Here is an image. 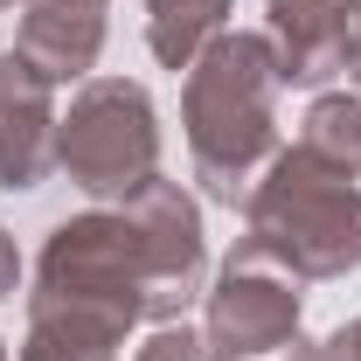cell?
I'll return each mask as SVG.
<instances>
[{
	"label": "cell",
	"mask_w": 361,
	"mask_h": 361,
	"mask_svg": "<svg viewBox=\"0 0 361 361\" xmlns=\"http://www.w3.org/2000/svg\"><path fill=\"white\" fill-rule=\"evenodd\" d=\"M209 292L202 202L180 180L153 174L126 202L63 216L42 236L28 306H77L118 326H167Z\"/></svg>",
	"instance_id": "6da1fadb"
},
{
	"label": "cell",
	"mask_w": 361,
	"mask_h": 361,
	"mask_svg": "<svg viewBox=\"0 0 361 361\" xmlns=\"http://www.w3.org/2000/svg\"><path fill=\"white\" fill-rule=\"evenodd\" d=\"M278 97H285V77L264 28H223L188 63L180 133H188V160L209 202L243 209L250 180L278 153Z\"/></svg>",
	"instance_id": "7a4b0ae2"
},
{
	"label": "cell",
	"mask_w": 361,
	"mask_h": 361,
	"mask_svg": "<svg viewBox=\"0 0 361 361\" xmlns=\"http://www.w3.org/2000/svg\"><path fill=\"white\" fill-rule=\"evenodd\" d=\"M243 257L292 271L299 285L361 271V180L313 160L306 146H278L243 195Z\"/></svg>",
	"instance_id": "3957f363"
},
{
	"label": "cell",
	"mask_w": 361,
	"mask_h": 361,
	"mask_svg": "<svg viewBox=\"0 0 361 361\" xmlns=\"http://www.w3.org/2000/svg\"><path fill=\"white\" fill-rule=\"evenodd\" d=\"M56 167L90 202H126L160 174V111L133 77H84L56 118Z\"/></svg>",
	"instance_id": "277c9868"
},
{
	"label": "cell",
	"mask_w": 361,
	"mask_h": 361,
	"mask_svg": "<svg viewBox=\"0 0 361 361\" xmlns=\"http://www.w3.org/2000/svg\"><path fill=\"white\" fill-rule=\"evenodd\" d=\"M306 319V292L292 271L229 250V264L216 271V285L202 292V361H257L285 341H299Z\"/></svg>",
	"instance_id": "5b68a950"
},
{
	"label": "cell",
	"mask_w": 361,
	"mask_h": 361,
	"mask_svg": "<svg viewBox=\"0 0 361 361\" xmlns=\"http://www.w3.org/2000/svg\"><path fill=\"white\" fill-rule=\"evenodd\" d=\"M56 84L14 49H0V188L28 195L56 167Z\"/></svg>",
	"instance_id": "8992f818"
},
{
	"label": "cell",
	"mask_w": 361,
	"mask_h": 361,
	"mask_svg": "<svg viewBox=\"0 0 361 361\" xmlns=\"http://www.w3.org/2000/svg\"><path fill=\"white\" fill-rule=\"evenodd\" d=\"M348 7L355 0H264V35L278 49L285 90H319L326 77L348 70Z\"/></svg>",
	"instance_id": "52a82bcc"
},
{
	"label": "cell",
	"mask_w": 361,
	"mask_h": 361,
	"mask_svg": "<svg viewBox=\"0 0 361 361\" xmlns=\"http://www.w3.org/2000/svg\"><path fill=\"white\" fill-rule=\"evenodd\" d=\"M111 21L90 7H56V0H21V28H14V56L35 63L49 84H84L104 56Z\"/></svg>",
	"instance_id": "ba28073f"
},
{
	"label": "cell",
	"mask_w": 361,
	"mask_h": 361,
	"mask_svg": "<svg viewBox=\"0 0 361 361\" xmlns=\"http://www.w3.org/2000/svg\"><path fill=\"white\" fill-rule=\"evenodd\" d=\"M133 326L104 313H77V306H28V334H21V361H118Z\"/></svg>",
	"instance_id": "9c48e42d"
},
{
	"label": "cell",
	"mask_w": 361,
	"mask_h": 361,
	"mask_svg": "<svg viewBox=\"0 0 361 361\" xmlns=\"http://www.w3.org/2000/svg\"><path fill=\"white\" fill-rule=\"evenodd\" d=\"M236 14V0H146V49L160 70H188Z\"/></svg>",
	"instance_id": "30bf717a"
},
{
	"label": "cell",
	"mask_w": 361,
	"mask_h": 361,
	"mask_svg": "<svg viewBox=\"0 0 361 361\" xmlns=\"http://www.w3.org/2000/svg\"><path fill=\"white\" fill-rule=\"evenodd\" d=\"M299 146L326 160V167H341V174L361 180V90H319L313 104H306V118H299Z\"/></svg>",
	"instance_id": "8fae6325"
},
{
	"label": "cell",
	"mask_w": 361,
	"mask_h": 361,
	"mask_svg": "<svg viewBox=\"0 0 361 361\" xmlns=\"http://www.w3.org/2000/svg\"><path fill=\"white\" fill-rule=\"evenodd\" d=\"M133 361H202V334L180 326V319H167V326H153L133 348Z\"/></svg>",
	"instance_id": "7c38bea8"
},
{
	"label": "cell",
	"mask_w": 361,
	"mask_h": 361,
	"mask_svg": "<svg viewBox=\"0 0 361 361\" xmlns=\"http://www.w3.org/2000/svg\"><path fill=\"white\" fill-rule=\"evenodd\" d=\"M319 361H361V313H355V319H341V326L319 341Z\"/></svg>",
	"instance_id": "4fadbf2b"
},
{
	"label": "cell",
	"mask_w": 361,
	"mask_h": 361,
	"mask_svg": "<svg viewBox=\"0 0 361 361\" xmlns=\"http://www.w3.org/2000/svg\"><path fill=\"white\" fill-rule=\"evenodd\" d=\"M21 292V250H14V236L0 229V299H14Z\"/></svg>",
	"instance_id": "5bb4252c"
},
{
	"label": "cell",
	"mask_w": 361,
	"mask_h": 361,
	"mask_svg": "<svg viewBox=\"0 0 361 361\" xmlns=\"http://www.w3.org/2000/svg\"><path fill=\"white\" fill-rule=\"evenodd\" d=\"M341 77L361 90V0L348 7V70H341Z\"/></svg>",
	"instance_id": "9a60e30c"
},
{
	"label": "cell",
	"mask_w": 361,
	"mask_h": 361,
	"mask_svg": "<svg viewBox=\"0 0 361 361\" xmlns=\"http://www.w3.org/2000/svg\"><path fill=\"white\" fill-rule=\"evenodd\" d=\"M257 361H319V348L299 334V341H285V348H271V355H257Z\"/></svg>",
	"instance_id": "2e32d148"
},
{
	"label": "cell",
	"mask_w": 361,
	"mask_h": 361,
	"mask_svg": "<svg viewBox=\"0 0 361 361\" xmlns=\"http://www.w3.org/2000/svg\"><path fill=\"white\" fill-rule=\"evenodd\" d=\"M56 7H90V14H111V0H56Z\"/></svg>",
	"instance_id": "e0dca14e"
},
{
	"label": "cell",
	"mask_w": 361,
	"mask_h": 361,
	"mask_svg": "<svg viewBox=\"0 0 361 361\" xmlns=\"http://www.w3.org/2000/svg\"><path fill=\"white\" fill-rule=\"evenodd\" d=\"M7 7H21V0H0V14H7Z\"/></svg>",
	"instance_id": "ac0fdd59"
},
{
	"label": "cell",
	"mask_w": 361,
	"mask_h": 361,
	"mask_svg": "<svg viewBox=\"0 0 361 361\" xmlns=\"http://www.w3.org/2000/svg\"><path fill=\"white\" fill-rule=\"evenodd\" d=\"M0 361H7V341H0Z\"/></svg>",
	"instance_id": "d6986e66"
}]
</instances>
